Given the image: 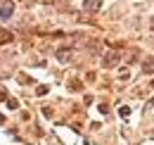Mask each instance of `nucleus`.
Here are the masks:
<instances>
[{
  "label": "nucleus",
  "instance_id": "8",
  "mask_svg": "<svg viewBox=\"0 0 154 145\" xmlns=\"http://www.w3.org/2000/svg\"><path fill=\"white\" fill-rule=\"evenodd\" d=\"M152 29H154V19H152Z\"/></svg>",
  "mask_w": 154,
  "mask_h": 145
},
{
  "label": "nucleus",
  "instance_id": "3",
  "mask_svg": "<svg viewBox=\"0 0 154 145\" xmlns=\"http://www.w3.org/2000/svg\"><path fill=\"white\" fill-rule=\"evenodd\" d=\"M116 62H119V55H116V53H112V55L104 57V67H114Z\"/></svg>",
  "mask_w": 154,
  "mask_h": 145
},
{
  "label": "nucleus",
  "instance_id": "5",
  "mask_svg": "<svg viewBox=\"0 0 154 145\" xmlns=\"http://www.w3.org/2000/svg\"><path fill=\"white\" fill-rule=\"evenodd\" d=\"M142 69H145V74H152L154 72V60H145L142 62Z\"/></svg>",
  "mask_w": 154,
  "mask_h": 145
},
{
  "label": "nucleus",
  "instance_id": "4",
  "mask_svg": "<svg viewBox=\"0 0 154 145\" xmlns=\"http://www.w3.org/2000/svg\"><path fill=\"white\" fill-rule=\"evenodd\" d=\"M10 40H12V34L5 31V29H0V45H5V43H10Z\"/></svg>",
  "mask_w": 154,
  "mask_h": 145
},
{
  "label": "nucleus",
  "instance_id": "1",
  "mask_svg": "<svg viewBox=\"0 0 154 145\" xmlns=\"http://www.w3.org/2000/svg\"><path fill=\"white\" fill-rule=\"evenodd\" d=\"M12 14H14V5H12V2H5V5L0 7V19H10Z\"/></svg>",
  "mask_w": 154,
  "mask_h": 145
},
{
  "label": "nucleus",
  "instance_id": "7",
  "mask_svg": "<svg viewBox=\"0 0 154 145\" xmlns=\"http://www.w3.org/2000/svg\"><path fill=\"white\" fill-rule=\"evenodd\" d=\"M2 119H5V117H2V114H0V124H2Z\"/></svg>",
  "mask_w": 154,
  "mask_h": 145
},
{
  "label": "nucleus",
  "instance_id": "6",
  "mask_svg": "<svg viewBox=\"0 0 154 145\" xmlns=\"http://www.w3.org/2000/svg\"><path fill=\"white\" fill-rule=\"evenodd\" d=\"M66 53H69V50H66V48H62V50H59V60H62V62H66Z\"/></svg>",
  "mask_w": 154,
  "mask_h": 145
},
{
  "label": "nucleus",
  "instance_id": "2",
  "mask_svg": "<svg viewBox=\"0 0 154 145\" xmlns=\"http://www.w3.org/2000/svg\"><path fill=\"white\" fill-rule=\"evenodd\" d=\"M83 7H85L88 12H97V10L102 7V0H85V2H83Z\"/></svg>",
  "mask_w": 154,
  "mask_h": 145
}]
</instances>
